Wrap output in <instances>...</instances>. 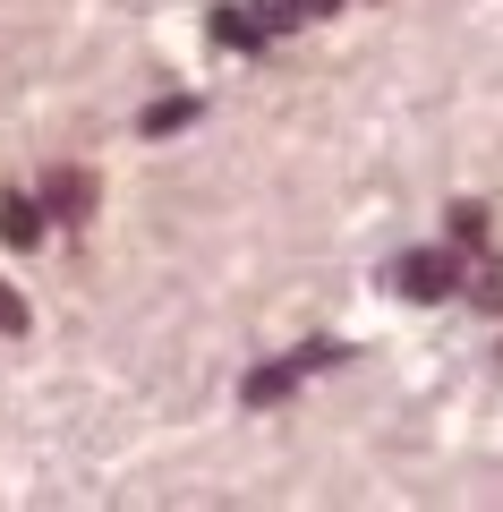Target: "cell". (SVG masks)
I'll list each match as a JSON object with an SVG mask.
<instances>
[{"instance_id": "6da1fadb", "label": "cell", "mask_w": 503, "mask_h": 512, "mask_svg": "<svg viewBox=\"0 0 503 512\" xmlns=\"http://www.w3.org/2000/svg\"><path fill=\"white\" fill-rule=\"evenodd\" d=\"M333 359H342L333 342H307V350H290L282 367H256V376L239 384V402H282V393H290L299 376H316V367H333Z\"/></svg>"}, {"instance_id": "7a4b0ae2", "label": "cell", "mask_w": 503, "mask_h": 512, "mask_svg": "<svg viewBox=\"0 0 503 512\" xmlns=\"http://www.w3.org/2000/svg\"><path fill=\"white\" fill-rule=\"evenodd\" d=\"M393 282H401V291H410V299H444V291H461V256H452V248H418V256H401V265H393Z\"/></svg>"}, {"instance_id": "3957f363", "label": "cell", "mask_w": 503, "mask_h": 512, "mask_svg": "<svg viewBox=\"0 0 503 512\" xmlns=\"http://www.w3.org/2000/svg\"><path fill=\"white\" fill-rule=\"evenodd\" d=\"M43 205H52L60 222H86V214H94V180H86V171H52V188H43Z\"/></svg>"}, {"instance_id": "277c9868", "label": "cell", "mask_w": 503, "mask_h": 512, "mask_svg": "<svg viewBox=\"0 0 503 512\" xmlns=\"http://www.w3.org/2000/svg\"><path fill=\"white\" fill-rule=\"evenodd\" d=\"M0 239H9V248H35L43 239V205L35 197H0Z\"/></svg>"}, {"instance_id": "5b68a950", "label": "cell", "mask_w": 503, "mask_h": 512, "mask_svg": "<svg viewBox=\"0 0 503 512\" xmlns=\"http://www.w3.org/2000/svg\"><path fill=\"white\" fill-rule=\"evenodd\" d=\"M469 299H478L486 316H503V256H478V265H469Z\"/></svg>"}, {"instance_id": "8992f818", "label": "cell", "mask_w": 503, "mask_h": 512, "mask_svg": "<svg viewBox=\"0 0 503 512\" xmlns=\"http://www.w3.org/2000/svg\"><path fill=\"white\" fill-rule=\"evenodd\" d=\"M214 43H231V52H256V43H265L256 9H222V18H214Z\"/></svg>"}, {"instance_id": "52a82bcc", "label": "cell", "mask_w": 503, "mask_h": 512, "mask_svg": "<svg viewBox=\"0 0 503 512\" xmlns=\"http://www.w3.org/2000/svg\"><path fill=\"white\" fill-rule=\"evenodd\" d=\"M188 120H197V94H171V103L145 111V137H171V128H188Z\"/></svg>"}, {"instance_id": "ba28073f", "label": "cell", "mask_w": 503, "mask_h": 512, "mask_svg": "<svg viewBox=\"0 0 503 512\" xmlns=\"http://www.w3.org/2000/svg\"><path fill=\"white\" fill-rule=\"evenodd\" d=\"M248 9H256V26H265V35H290V26H307L299 0H248Z\"/></svg>"}, {"instance_id": "9c48e42d", "label": "cell", "mask_w": 503, "mask_h": 512, "mask_svg": "<svg viewBox=\"0 0 503 512\" xmlns=\"http://www.w3.org/2000/svg\"><path fill=\"white\" fill-rule=\"evenodd\" d=\"M486 239V205H452V248H478Z\"/></svg>"}, {"instance_id": "30bf717a", "label": "cell", "mask_w": 503, "mask_h": 512, "mask_svg": "<svg viewBox=\"0 0 503 512\" xmlns=\"http://www.w3.org/2000/svg\"><path fill=\"white\" fill-rule=\"evenodd\" d=\"M0 333H26V299L9 291V282H0Z\"/></svg>"}, {"instance_id": "8fae6325", "label": "cell", "mask_w": 503, "mask_h": 512, "mask_svg": "<svg viewBox=\"0 0 503 512\" xmlns=\"http://www.w3.org/2000/svg\"><path fill=\"white\" fill-rule=\"evenodd\" d=\"M299 9H307V18H333V9H342V0H299Z\"/></svg>"}]
</instances>
